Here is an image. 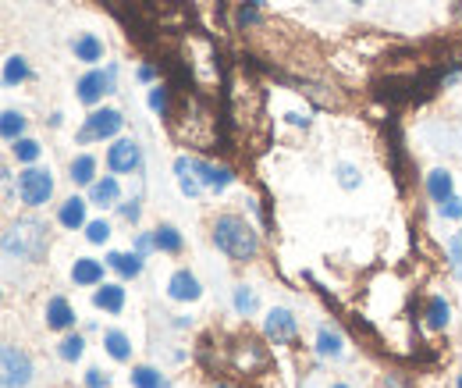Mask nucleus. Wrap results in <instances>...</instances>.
<instances>
[{
	"label": "nucleus",
	"instance_id": "c756f323",
	"mask_svg": "<svg viewBox=\"0 0 462 388\" xmlns=\"http://www.w3.org/2000/svg\"><path fill=\"white\" fill-rule=\"evenodd\" d=\"M231 303H235V314L249 318V314L256 310V293H252L249 285H238V289H235V300H231Z\"/></svg>",
	"mask_w": 462,
	"mask_h": 388
},
{
	"label": "nucleus",
	"instance_id": "79ce46f5",
	"mask_svg": "<svg viewBox=\"0 0 462 388\" xmlns=\"http://www.w3.org/2000/svg\"><path fill=\"white\" fill-rule=\"evenodd\" d=\"M249 4H252V7H263V0H249Z\"/></svg>",
	"mask_w": 462,
	"mask_h": 388
},
{
	"label": "nucleus",
	"instance_id": "2f4dec72",
	"mask_svg": "<svg viewBox=\"0 0 462 388\" xmlns=\"http://www.w3.org/2000/svg\"><path fill=\"white\" fill-rule=\"evenodd\" d=\"M438 214H441V218H449V221H459L462 218V196L452 193L449 200H441V203H438Z\"/></svg>",
	"mask_w": 462,
	"mask_h": 388
},
{
	"label": "nucleus",
	"instance_id": "1a4fd4ad",
	"mask_svg": "<svg viewBox=\"0 0 462 388\" xmlns=\"http://www.w3.org/2000/svg\"><path fill=\"white\" fill-rule=\"evenodd\" d=\"M168 296H171L175 303H196V300L203 296V285H200V278H196L189 268H178V271L171 275V282H168Z\"/></svg>",
	"mask_w": 462,
	"mask_h": 388
},
{
	"label": "nucleus",
	"instance_id": "f8f14e48",
	"mask_svg": "<svg viewBox=\"0 0 462 388\" xmlns=\"http://www.w3.org/2000/svg\"><path fill=\"white\" fill-rule=\"evenodd\" d=\"M118 200H121V186H118L114 175H103V178H96L89 186V203H96V207H118Z\"/></svg>",
	"mask_w": 462,
	"mask_h": 388
},
{
	"label": "nucleus",
	"instance_id": "4be33fe9",
	"mask_svg": "<svg viewBox=\"0 0 462 388\" xmlns=\"http://www.w3.org/2000/svg\"><path fill=\"white\" fill-rule=\"evenodd\" d=\"M153 243H157V250L161 253H182V232L175 228V225H157L153 228Z\"/></svg>",
	"mask_w": 462,
	"mask_h": 388
},
{
	"label": "nucleus",
	"instance_id": "c03bdc74",
	"mask_svg": "<svg viewBox=\"0 0 462 388\" xmlns=\"http://www.w3.org/2000/svg\"><path fill=\"white\" fill-rule=\"evenodd\" d=\"M349 4H363V0H349Z\"/></svg>",
	"mask_w": 462,
	"mask_h": 388
},
{
	"label": "nucleus",
	"instance_id": "4c0bfd02",
	"mask_svg": "<svg viewBox=\"0 0 462 388\" xmlns=\"http://www.w3.org/2000/svg\"><path fill=\"white\" fill-rule=\"evenodd\" d=\"M86 388H107V375L103 371H86Z\"/></svg>",
	"mask_w": 462,
	"mask_h": 388
},
{
	"label": "nucleus",
	"instance_id": "a878e982",
	"mask_svg": "<svg viewBox=\"0 0 462 388\" xmlns=\"http://www.w3.org/2000/svg\"><path fill=\"white\" fill-rule=\"evenodd\" d=\"M21 132H25V114L4 111V114H0V136H4L7 143H14V139H21Z\"/></svg>",
	"mask_w": 462,
	"mask_h": 388
},
{
	"label": "nucleus",
	"instance_id": "ea45409f",
	"mask_svg": "<svg viewBox=\"0 0 462 388\" xmlns=\"http://www.w3.org/2000/svg\"><path fill=\"white\" fill-rule=\"evenodd\" d=\"M285 118H288L295 128H306V125H309V118H306V114H299V111H292V114H285Z\"/></svg>",
	"mask_w": 462,
	"mask_h": 388
},
{
	"label": "nucleus",
	"instance_id": "4468645a",
	"mask_svg": "<svg viewBox=\"0 0 462 388\" xmlns=\"http://www.w3.org/2000/svg\"><path fill=\"white\" fill-rule=\"evenodd\" d=\"M46 328H54V332L75 328V310H71V303H68L64 296H54V300L46 303Z\"/></svg>",
	"mask_w": 462,
	"mask_h": 388
},
{
	"label": "nucleus",
	"instance_id": "6ab92c4d",
	"mask_svg": "<svg viewBox=\"0 0 462 388\" xmlns=\"http://www.w3.org/2000/svg\"><path fill=\"white\" fill-rule=\"evenodd\" d=\"M452 193H456V178H452V171L438 168V171H431V175H427V196H431L434 203L449 200Z\"/></svg>",
	"mask_w": 462,
	"mask_h": 388
},
{
	"label": "nucleus",
	"instance_id": "72a5a7b5",
	"mask_svg": "<svg viewBox=\"0 0 462 388\" xmlns=\"http://www.w3.org/2000/svg\"><path fill=\"white\" fill-rule=\"evenodd\" d=\"M449 260H452V271H456V278H462V232L449 239Z\"/></svg>",
	"mask_w": 462,
	"mask_h": 388
},
{
	"label": "nucleus",
	"instance_id": "5701e85b",
	"mask_svg": "<svg viewBox=\"0 0 462 388\" xmlns=\"http://www.w3.org/2000/svg\"><path fill=\"white\" fill-rule=\"evenodd\" d=\"M452 325V307L441 300V296H434L431 303H427V328L431 332H445Z\"/></svg>",
	"mask_w": 462,
	"mask_h": 388
},
{
	"label": "nucleus",
	"instance_id": "dca6fc26",
	"mask_svg": "<svg viewBox=\"0 0 462 388\" xmlns=\"http://www.w3.org/2000/svg\"><path fill=\"white\" fill-rule=\"evenodd\" d=\"M196 171H200V178H203V186H207V189H214V193H221V189H228L231 182H235V175H231V168H225V164H207V161H196Z\"/></svg>",
	"mask_w": 462,
	"mask_h": 388
},
{
	"label": "nucleus",
	"instance_id": "e433bc0d",
	"mask_svg": "<svg viewBox=\"0 0 462 388\" xmlns=\"http://www.w3.org/2000/svg\"><path fill=\"white\" fill-rule=\"evenodd\" d=\"M150 250H157L153 235H150V232H139V235H136V253H143V257H146Z\"/></svg>",
	"mask_w": 462,
	"mask_h": 388
},
{
	"label": "nucleus",
	"instance_id": "7c9ffc66",
	"mask_svg": "<svg viewBox=\"0 0 462 388\" xmlns=\"http://www.w3.org/2000/svg\"><path fill=\"white\" fill-rule=\"evenodd\" d=\"M86 239H89L93 246L107 243V239H111V221H103V218H100V221H89V225H86Z\"/></svg>",
	"mask_w": 462,
	"mask_h": 388
},
{
	"label": "nucleus",
	"instance_id": "2eb2a0df",
	"mask_svg": "<svg viewBox=\"0 0 462 388\" xmlns=\"http://www.w3.org/2000/svg\"><path fill=\"white\" fill-rule=\"evenodd\" d=\"M93 303L96 310H107V314H121L125 310V285H114V282H103L96 293H93Z\"/></svg>",
	"mask_w": 462,
	"mask_h": 388
},
{
	"label": "nucleus",
	"instance_id": "a18cd8bd",
	"mask_svg": "<svg viewBox=\"0 0 462 388\" xmlns=\"http://www.w3.org/2000/svg\"><path fill=\"white\" fill-rule=\"evenodd\" d=\"M331 388H349V385H331Z\"/></svg>",
	"mask_w": 462,
	"mask_h": 388
},
{
	"label": "nucleus",
	"instance_id": "20e7f679",
	"mask_svg": "<svg viewBox=\"0 0 462 388\" xmlns=\"http://www.w3.org/2000/svg\"><path fill=\"white\" fill-rule=\"evenodd\" d=\"M121 125H125V118H121V111H114V107H103V111H93V114L86 118V125H82V132H78V143H96V139H114V136L121 132Z\"/></svg>",
	"mask_w": 462,
	"mask_h": 388
},
{
	"label": "nucleus",
	"instance_id": "f03ea898",
	"mask_svg": "<svg viewBox=\"0 0 462 388\" xmlns=\"http://www.w3.org/2000/svg\"><path fill=\"white\" fill-rule=\"evenodd\" d=\"M43 250H46V225H39V221H32V218L11 225L7 235H4V253H7V260L36 264V260L43 257Z\"/></svg>",
	"mask_w": 462,
	"mask_h": 388
},
{
	"label": "nucleus",
	"instance_id": "473e14b6",
	"mask_svg": "<svg viewBox=\"0 0 462 388\" xmlns=\"http://www.w3.org/2000/svg\"><path fill=\"white\" fill-rule=\"evenodd\" d=\"M150 111L161 114V118L168 114V89H164V86H153V89H150Z\"/></svg>",
	"mask_w": 462,
	"mask_h": 388
},
{
	"label": "nucleus",
	"instance_id": "58836bf2",
	"mask_svg": "<svg viewBox=\"0 0 462 388\" xmlns=\"http://www.w3.org/2000/svg\"><path fill=\"white\" fill-rule=\"evenodd\" d=\"M260 21V14H256V7L249 4V7H238V25H256Z\"/></svg>",
	"mask_w": 462,
	"mask_h": 388
},
{
	"label": "nucleus",
	"instance_id": "aec40b11",
	"mask_svg": "<svg viewBox=\"0 0 462 388\" xmlns=\"http://www.w3.org/2000/svg\"><path fill=\"white\" fill-rule=\"evenodd\" d=\"M107 268H114L121 278L143 275V253H107Z\"/></svg>",
	"mask_w": 462,
	"mask_h": 388
},
{
	"label": "nucleus",
	"instance_id": "393cba45",
	"mask_svg": "<svg viewBox=\"0 0 462 388\" xmlns=\"http://www.w3.org/2000/svg\"><path fill=\"white\" fill-rule=\"evenodd\" d=\"M25 78H29V61H25L21 54L7 57V61H4V86L14 89V86H21Z\"/></svg>",
	"mask_w": 462,
	"mask_h": 388
},
{
	"label": "nucleus",
	"instance_id": "9d476101",
	"mask_svg": "<svg viewBox=\"0 0 462 388\" xmlns=\"http://www.w3.org/2000/svg\"><path fill=\"white\" fill-rule=\"evenodd\" d=\"M175 178H178V189L189 196V200H196L207 186H203V178H200V171H196V161L193 157H178L175 161Z\"/></svg>",
	"mask_w": 462,
	"mask_h": 388
},
{
	"label": "nucleus",
	"instance_id": "9b49d317",
	"mask_svg": "<svg viewBox=\"0 0 462 388\" xmlns=\"http://www.w3.org/2000/svg\"><path fill=\"white\" fill-rule=\"evenodd\" d=\"M71 282L82 285V289H93V285H103V264L93 260V257H78L71 264Z\"/></svg>",
	"mask_w": 462,
	"mask_h": 388
},
{
	"label": "nucleus",
	"instance_id": "a211bd4d",
	"mask_svg": "<svg viewBox=\"0 0 462 388\" xmlns=\"http://www.w3.org/2000/svg\"><path fill=\"white\" fill-rule=\"evenodd\" d=\"M71 50H75V57H78V61H86V64H96V61H103V43H100L93 32H82V36H75V39H71Z\"/></svg>",
	"mask_w": 462,
	"mask_h": 388
},
{
	"label": "nucleus",
	"instance_id": "0eeeda50",
	"mask_svg": "<svg viewBox=\"0 0 462 388\" xmlns=\"http://www.w3.org/2000/svg\"><path fill=\"white\" fill-rule=\"evenodd\" d=\"M139 164H143V150L136 139H118L107 150V168L114 175H132V171H139Z\"/></svg>",
	"mask_w": 462,
	"mask_h": 388
},
{
	"label": "nucleus",
	"instance_id": "f257e3e1",
	"mask_svg": "<svg viewBox=\"0 0 462 388\" xmlns=\"http://www.w3.org/2000/svg\"><path fill=\"white\" fill-rule=\"evenodd\" d=\"M210 239H214V246H218L225 257L238 260V264H245V260H252V257L260 253V232H256L245 218H238V214H221V218L214 221Z\"/></svg>",
	"mask_w": 462,
	"mask_h": 388
},
{
	"label": "nucleus",
	"instance_id": "b1692460",
	"mask_svg": "<svg viewBox=\"0 0 462 388\" xmlns=\"http://www.w3.org/2000/svg\"><path fill=\"white\" fill-rule=\"evenodd\" d=\"M71 182H75V186H93V182H96V157L78 153V157L71 161Z\"/></svg>",
	"mask_w": 462,
	"mask_h": 388
},
{
	"label": "nucleus",
	"instance_id": "7ed1b4c3",
	"mask_svg": "<svg viewBox=\"0 0 462 388\" xmlns=\"http://www.w3.org/2000/svg\"><path fill=\"white\" fill-rule=\"evenodd\" d=\"M54 196V175L50 168H25L18 175V200L25 207H43Z\"/></svg>",
	"mask_w": 462,
	"mask_h": 388
},
{
	"label": "nucleus",
	"instance_id": "c85d7f7f",
	"mask_svg": "<svg viewBox=\"0 0 462 388\" xmlns=\"http://www.w3.org/2000/svg\"><path fill=\"white\" fill-rule=\"evenodd\" d=\"M11 153H14L21 164H36V161H39V143L21 136V139H14V143H11Z\"/></svg>",
	"mask_w": 462,
	"mask_h": 388
},
{
	"label": "nucleus",
	"instance_id": "49530a36",
	"mask_svg": "<svg viewBox=\"0 0 462 388\" xmlns=\"http://www.w3.org/2000/svg\"><path fill=\"white\" fill-rule=\"evenodd\" d=\"M218 388H228V385H218Z\"/></svg>",
	"mask_w": 462,
	"mask_h": 388
},
{
	"label": "nucleus",
	"instance_id": "cd10ccee",
	"mask_svg": "<svg viewBox=\"0 0 462 388\" xmlns=\"http://www.w3.org/2000/svg\"><path fill=\"white\" fill-rule=\"evenodd\" d=\"M132 385L136 388H161L164 385V375L157 371V367H132Z\"/></svg>",
	"mask_w": 462,
	"mask_h": 388
},
{
	"label": "nucleus",
	"instance_id": "39448f33",
	"mask_svg": "<svg viewBox=\"0 0 462 388\" xmlns=\"http://www.w3.org/2000/svg\"><path fill=\"white\" fill-rule=\"evenodd\" d=\"M114 78H118V68L114 64H107V68H96V71H86L82 78H78V100L82 103H100L107 93H114Z\"/></svg>",
	"mask_w": 462,
	"mask_h": 388
},
{
	"label": "nucleus",
	"instance_id": "ddd939ff",
	"mask_svg": "<svg viewBox=\"0 0 462 388\" xmlns=\"http://www.w3.org/2000/svg\"><path fill=\"white\" fill-rule=\"evenodd\" d=\"M86 207H89V200H82V196H71V200H64L61 203V211H57V221H61V228H68V232H75V228H86L89 221H86Z\"/></svg>",
	"mask_w": 462,
	"mask_h": 388
},
{
	"label": "nucleus",
	"instance_id": "a19ab883",
	"mask_svg": "<svg viewBox=\"0 0 462 388\" xmlns=\"http://www.w3.org/2000/svg\"><path fill=\"white\" fill-rule=\"evenodd\" d=\"M153 75H157V71H153L150 64H143V68H139V78H143V82H153Z\"/></svg>",
	"mask_w": 462,
	"mask_h": 388
},
{
	"label": "nucleus",
	"instance_id": "412c9836",
	"mask_svg": "<svg viewBox=\"0 0 462 388\" xmlns=\"http://www.w3.org/2000/svg\"><path fill=\"white\" fill-rule=\"evenodd\" d=\"M103 350H107V357L118 360V364H128V360H132V343H128L125 332H107V335H103Z\"/></svg>",
	"mask_w": 462,
	"mask_h": 388
},
{
	"label": "nucleus",
	"instance_id": "f704fd0d",
	"mask_svg": "<svg viewBox=\"0 0 462 388\" xmlns=\"http://www.w3.org/2000/svg\"><path fill=\"white\" fill-rule=\"evenodd\" d=\"M338 182H342L345 189H359V171H356L352 164H338Z\"/></svg>",
	"mask_w": 462,
	"mask_h": 388
},
{
	"label": "nucleus",
	"instance_id": "c9c22d12",
	"mask_svg": "<svg viewBox=\"0 0 462 388\" xmlns=\"http://www.w3.org/2000/svg\"><path fill=\"white\" fill-rule=\"evenodd\" d=\"M118 214L125 218V221H139V214H143V207H139V200H128V203H118Z\"/></svg>",
	"mask_w": 462,
	"mask_h": 388
},
{
	"label": "nucleus",
	"instance_id": "bb28decb",
	"mask_svg": "<svg viewBox=\"0 0 462 388\" xmlns=\"http://www.w3.org/2000/svg\"><path fill=\"white\" fill-rule=\"evenodd\" d=\"M82 353H86V339H82V335H64L61 346H57V357L68 360V364L82 360Z\"/></svg>",
	"mask_w": 462,
	"mask_h": 388
},
{
	"label": "nucleus",
	"instance_id": "423d86ee",
	"mask_svg": "<svg viewBox=\"0 0 462 388\" xmlns=\"http://www.w3.org/2000/svg\"><path fill=\"white\" fill-rule=\"evenodd\" d=\"M0 364H4V388H29L32 385V360H29L18 346H4Z\"/></svg>",
	"mask_w": 462,
	"mask_h": 388
},
{
	"label": "nucleus",
	"instance_id": "6e6552de",
	"mask_svg": "<svg viewBox=\"0 0 462 388\" xmlns=\"http://www.w3.org/2000/svg\"><path fill=\"white\" fill-rule=\"evenodd\" d=\"M263 332H267V339H270L274 346L292 343V339H295V332H299L295 314H292V310H285V307H274V310L267 314V321H263Z\"/></svg>",
	"mask_w": 462,
	"mask_h": 388
},
{
	"label": "nucleus",
	"instance_id": "f3484780",
	"mask_svg": "<svg viewBox=\"0 0 462 388\" xmlns=\"http://www.w3.org/2000/svg\"><path fill=\"white\" fill-rule=\"evenodd\" d=\"M345 353V339L338 328H320L317 332V357L320 360H338Z\"/></svg>",
	"mask_w": 462,
	"mask_h": 388
},
{
	"label": "nucleus",
	"instance_id": "37998d69",
	"mask_svg": "<svg viewBox=\"0 0 462 388\" xmlns=\"http://www.w3.org/2000/svg\"><path fill=\"white\" fill-rule=\"evenodd\" d=\"M456 388H462V375H459V382H456Z\"/></svg>",
	"mask_w": 462,
	"mask_h": 388
}]
</instances>
